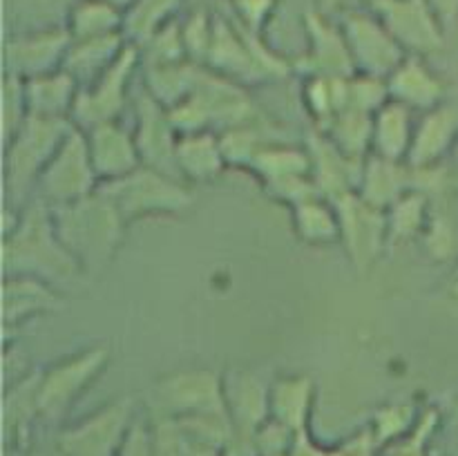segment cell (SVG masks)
I'll use <instances>...</instances> for the list:
<instances>
[{
  "label": "cell",
  "instance_id": "obj_1",
  "mask_svg": "<svg viewBox=\"0 0 458 456\" xmlns=\"http://www.w3.org/2000/svg\"><path fill=\"white\" fill-rule=\"evenodd\" d=\"M3 275L36 277L58 291L85 277L58 237L52 208L38 197L22 206L16 228L3 235Z\"/></svg>",
  "mask_w": 458,
  "mask_h": 456
},
{
  "label": "cell",
  "instance_id": "obj_2",
  "mask_svg": "<svg viewBox=\"0 0 458 456\" xmlns=\"http://www.w3.org/2000/svg\"><path fill=\"white\" fill-rule=\"evenodd\" d=\"M52 215L58 237L74 255L85 277L98 275L110 266L123 244L128 224L101 188L85 199L52 208Z\"/></svg>",
  "mask_w": 458,
  "mask_h": 456
},
{
  "label": "cell",
  "instance_id": "obj_3",
  "mask_svg": "<svg viewBox=\"0 0 458 456\" xmlns=\"http://www.w3.org/2000/svg\"><path fill=\"white\" fill-rule=\"evenodd\" d=\"M72 130L67 119H40L30 116L12 137L4 141L3 183L7 206L22 208L34 199L40 174L45 173L58 146Z\"/></svg>",
  "mask_w": 458,
  "mask_h": 456
},
{
  "label": "cell",
  "instance_id": "obj_4",
  "mask_svg": "<svg viewBox=\"0 0 458 456\" xmlns=\"http://www.w3.org/2000/svg\"><path fill=\"white\" fill-rule=\"evenodd\" d=\"M101 190L114 201L128 226L141 219L183 217L195 206V197L186 182L146 165L116 182L103 183Z\"/></svg>",
  "mask_w": 458,
  "mask_h": 456
},
{
  "label": "cell",
  "instance_id": "obj_5",
  "mask_svg": "<svg viewBox=\"0 0 458 456\" xmlns=\"http://www.w3.org/2000/svg\"><path fill=\"white\" fill-rule=\"evenodd\" d=\"M110 365V347L94 344L40 369V423L56 425Z\"/></svg>",
  "mask_w": 458,
  "mask_h": 456
},
{
  "label": "cell",
  "instance_id": "obj_6",
  "mask_svg": "<svg viewBox=\"0 0 458 456\" xmlns=\"http://www.w3.org/2000/svg\"><path fill=\"white\" fill-rule=\"evenodd\" d=\"M137 418V401L123 396L58 429L54 438L65 456H119Z\"/></svg>",
  "mask_w": 458,
  "mask_h": 456
},
{
  "label": "cell",
  "instance_id": "obj_7",
  "mask_svg": "<svg viewBox=\"0 0 458 456\" xmlns=\"http://www.w3.org/2000/svg\"><path fill=\"white\" fill-rule=\"evenodd\" d=\"M98 188L101 179L94 170L88 139L83 130L72 123V130L58 146L56 155L40 174L34 197L43 199L49 208H58L94 195Z\"/></svg>",
  "mask_w": 458,
  "mask_h": 456
},
{
  "label": "cell",
  "instance_id": "obj_8",
  "mask_svg": "<svg viewBox=\"0 0 458 456\" xmlns=\"http://www.w3.org/2000/svg\"><path fill=\"white\" fill-rule=\"evenodd\" d=\"M155 416L192 418L228 416L224 376L213 369H182L157 380L152 389Z\"/></svg>",
  "mask_w": 458,
  "mask_h": 456
},
{
  "label": "cell",
  "instance_id": "obj_9",
  "mask_svg": "<svg viewBox=\"0 0 458 456\" xmlns=\"http://www.w3.org/2000/svg\"><path fill=\"white\" fill-rule=\"evenodd\" d=\"M137 70H141V54L139 47L128 45L119 61L106 74L79 89L72 110V123L88 132L101 123L121 121V114L130 101V85Z\"/></svg>",
  "mask_w": 458,
  "mask_h": 456
},
{
  "label": "cell",
  "instance_id": "obj_10",
  "mask_svg": "<svg viewBox=\"0 0 458 456\" xmlns=\"http://www.w3.org/2000/svg\"><path fill=\"white\" fill-rule=\"evenodd\" d=\"M338 25L347 40L356 74L387 79L407 56L405 49L396 43V38L369 7L340 13Z\"/></svg>",
  "mask_w": 458,
  "mask_h": 456
},
{
  "label": "cell",
  "instance_id": "obj_11",
  "mask_svg": "<svg viewBox=\"0 0 458 456\" xmlns=\"http://www.w3.org/2000/svg\"><path fill=\"white\" fill-rule=\"evenodd\" d=\"M340 215V246L358 273L374 268L389 246L387 213L367 204L358 192L334 201Z\"/></svg>",
  "mask_w": 458,
  "mask_h": 456
},
{
  "label": "cell",
  "instance_id": "obj_12",
  "mask_svg": "<svg viewBox=\"0 0 458 456\" xmlns=\"http://www.w3.org/2000/svg\"><path fill=\"white\" fill-rule=\"evenodd\" d=\"M224 389L228 418L235 432L228 450L240 456L242 452H255V436L271 420V384L253 371L235 369L224 374Z\"/></svg>",
  "mask_w": 458,
  "mask_h": 456
},
{
  "label": "cell",
  "instance_id": "obj_13",
  "mask_svg": "<svg viewBox=\"0 0 458 456\" xmlns=\"http://www.w3.org/2000/svg\"><path fill=\"white\" fill-rule=\"evenodd\" d=\"M367 7L380 18L405 54L428 58L445 45V25L425 0H371Z\"/></svg>",
  "mask_w": 458,
  "mask_h": 456
},
{
  "label": "cell",
  "instance_id": "obj_14",
  "mask_svg": "<svg viewBox=\"0 0 458 456\" xmlns=\"http://www.w3.org/2000/svg\"><path fill=\"white\" fill-rule=\"evenodd\" d=\"M304 36L307 49L293 63L295 74L304 76H331V79H347L356 74L347 40L338 22L329 21L320 9H309L304 13Z\"/></svg>",
  "mask_w": 458,
  "mask_h": 456
},
{
  "label": "cell",
  "instance_id": "obj_15",
  "mask_svg": "<svg viewBox=\"0 0 458 456\" xmlns=\"http://www.w3.org/2000/svg\"><path fill=\"white\" fill-rule=\"evenodd\" d=\"M70 43L72 38L65 27H43L9 34L3 49L4 74L30 80L63 70Z\"/></svg>",
  "mask_w": 458,
  "mask_h": 456
},
{
  "label": "cell",
  "instance_id": "obj_16",
  "mask_svg": "<svg viewBox=\"0 0 458 456\" xmlns=\"http://www.w3.org/2000/svg\"><path fill=\"white\" fill-rule=\"evenodd\" d=\"M134 139H137L141 164L146 168H155L159 173L177 174L174 165V152H177L179 132L170 119L168 107L150 97L146 89L134 98ZM183 182V179H182Z\"/></svg>",
  "mask_w": 458,
  "mask_h": 456
},
{
  "label": "cell",
  "instance_id": "obj_17",
  "mask_svg": "<svg viewBox=\"0 0 458 456\" xmlns=\"http://www.w3.org/2000/svg\"><path fill=\"white\" fill-rule=\"evenodd\" d=\"M304 146L311 156V177L320 197L338 201L340 197L358 190L365 161L343 155L320 130H313Z\"/></svg>",
  "mask_w": 458,
  "mask_h": 456
},
{
  "label": "cell",
  "instance_id": "obj_18",
  "mask_svg": "<svg viewBox=\"0 0 458 456\" xmlns=\"http://www.w3.org/2000/svg\"><path fill=\"white\" fill-rule=\"evenodd\" d=\"M85 139H88V150L94 170L101 179V186L116 182L143 165L134 132L125 128L121 121L97 125L85 132Z\"/></svg>",
  "mask_w": 458,
  "mask_h": 456
},
{
  "label": "cell",
  "instance_id": "obj_19",
  "mask_svg": "<svg viewBox=\"0 0 458 456\" xmlns=\"http://www.w3.org/2000/svg\"><path fill=\"white\" fill-rule=\"evenodd\" d=\"M63 308V291L43 280L9 275L3 280V331L21 329L34 317L49 316Z\"/></svg>",
  "mask_w": 458,
  "mask_h": 456
},
{
  "label": "cell",
  "instance_id": "obj_20",
  "mask_svg": "<svg viewBox=\"0 0 458 456\" xmlns=\"http://www.w3.org/2000/svg\"><path fill=\"white\" fill-rule=\"evenodd\" d=\"M458 141V106L441 103L434 110L416 116L414 141L407 164L414 170L438 168Z\"/></svg>",
  "mask_w": 458,
  "mask_h": 456
},
{
  "label": "cell",
  "instance_id": "obj_21",
  "mask_svg": "<svg viewBox=\"0 0 458 456\" xmlns=\"http://www.w3.org/2000/svg\"><path fill=\"white\" fill-rule=\"evenodd\" d=\"M385 80H387L389 101L401 103L416 114H423L445 103V85L441 76L428 65L425 56L407 54L401 65Z\"/></svg>",
  "mask_w": 458,
  "mask_h": 456
},
{
  "label": "cell",
  "instance_id": "obj_22",
  "mask_svg": "<svg viewBox=\"0 0 458 456\" xmlns=\"http://www.w3.org/2000/svg\"><path fill=\"white\" fill-rule=\"evenodd\" d=\"M40 369L30 371L7 387L3 398V432L7 450L25 452L31 445V434L36 423H40L38 407Z\"/></svg>",
  "mask_w": 458,
  "mask_h": 456
},
{
  "label": "cell",
  "instance_id": "obj_23",
  "mask_svg": "<svg viewBox=\"0 0 458 456\" xmlns=\"http://www.w3.org/2000/svg\"><path fill=\"white\" fill-rule=\"evenodd\" d=\"M179 179L191 183H210L228 170L224 156L222 139L217 132H188L179 134L177 152H174Z\"/></svg>",
  "mask_w": 458,
  "mask_h": 456
},
{
  "label": "cell",
  "instance_id": "obj_24",
  "mask_svg": "<svg viewBox=\"0 0 458 456\" xmlns=\"http://www.w3.org/2000/svg\"><path fill=\"white\" fill-rule=\"evenodd\" d=\"M411 190H414V170L407 161H392L376 155L367 156L356 190L367 204L389 210Z\"/></svg>",
  "mask_w": 458,
  "mask_h": 456
},
{
  "label": "cell",
  "instance_id": "obj_25",
  "mask_svg": "<svg viewBox=\"0 0 458 456\" xmlns=\"http://www.w3.org/2000/svg\"><path fill=\"white\" fill-rule=\"evenodd\" d=\"M123 34L97 36V38L72 40L63 61V70L79 83V88L94 83L106 74L128 47Z\"/></svg>",
  "mask_w": 458,
  "mask_h": 456
},
{
  "label": "cell",
  "instance_id": "obj_26",
  "mask_svg": "<svg viewBox=\"0 0 458 456\" xmlns=\"http://www.w3.org/2000/svg\"><path fill=\"white\" fill-rule=\"evenodd\" d=\"M416 112L396 101H387L374 114L371 155L392 161H407L414 141Z\"/></svg>",
  "mask_w": 458,
  "mask_h": 456
},
{
  "label": "cell",
  "instance_id": "obj_27",
  "mask_svg": "<svg viewBox=\"0 0 458 456\" xmlns=\"http://www.w3.org/2000/svg\"><path fill=\"white\" fill-rule=\"evenodd\" d=\"M79 89V83L65 70L49 72V74L25 80L30 116L72 121V110H74Z\"/></svg>",
  "mask_w": 458,
  "mask_h": 456
},
{
  "label": "cell",
  "instance_id": "obj_28",
  "mask_svg": "<svg viewBox=\"0 0 458 456\" xmlns=\"http://www.w3.org/2000/svg\"><path fill=\"white\" fill-rule=\"evenodd\" d=\"M316 387L307 376H282L271 383V420L302 434L313 410Z\"/></svg>",
  "mask_w": 458,
  "mask_h": 456
},
{
  "label": "cell",
  "instance_id": "obj_29",
  "mask_svg": "<svg viewBox=\"0 0 458 456\" xmlns=\"http://www.w3.org/2000/svg\"><path fill=\"white\" fill-rule=\"evenodd\" d=\"M291 210V226L302 244L322 249L340 244V215L334 201L325 197H311Z\"/></svg>",
  "mask_w": 458,
  "mask_h": 456
},
{
  "label": "cell",
  "instance_id": "obj_30",
  "mask_svg": "<svg viewBox=\"0 0 458 456\" xmlns=\"http://www.w3.org/2000/svg\"><path fill=\"white\" fill-rule=\"evenodd\" d=\"M219 139H222L228 170L235 168L246 170V173H249L253 161L258 159V155L264 148L276 141H284L277 125L271 119H267V116L250 121V123L237 125V128L224 130V132H219Z\"/></svg>",
  "mask_w": 458,
  "mask_h": 456
},
{
  "label": "cell",
  "instance_id": "obj_31",
  "mask_svg": "<svg viewBox=\"0 0 458 456\" xmlns=\"http://www.w3.org/2000/svg\"><path fill=\"white\" fill-rule=\"evenodd\" d=\"M249 173L255 174L262 188L286 179L311 177V156L304 143H289L284 139L264 148Z\"/></svg>",
  "mask_w": 458,
  "mask_h": 456
},
{
  "label": "cell",
  "instance_id": "obj_32",
  "mask_svg": "<svg viewBox=\"0 0 458 456\" xmlns=\"http://www.w3.org/2000/svg\"><path fill=\"white\" fill-rule=\"evenodd\" d=\"M201 70H204V65H197L191 61L174 63V65L141 67L143 89L170 110V107L179 106L191 97L197 80H199Z\"/></svg>",
  "mask_w": 458,
  "mask_h": 456
},
{
  "label": "cell",
  "instance_id": "obj_33",
  "mask_svg": "<svg viewBox=\"0 0 458 456\" xmlns=\"http://www.w3.org/2000/svg\"><path fill=\"white\" fill-rule=\"evenodd\" d=\"M302 103L316 125L313 130H325L340 112L349 110V76H309L302 85Z\"/></svg>",
  "mask_w": 458,
  "mask_h": 456
},
{
  "label": "cell",
  "instance_id": "obj_34",
  "mask_svg": "<svg viewBox=\"0 0 458 456\" xmlns=\"http://www.w3.org/2000/svg\"><path fill=\"white\" fill-rule=\"evenodd\" d=\"M183 0H137L123 13V36L130 45L141 47L164 27L179 18Z\"/></svg>",
  "mask_w": 458,
  "mask_h": 456
},
{
  "label": "cell",
  "instance_id": "obj_35",
  "mask_svg": "<svg viewBox=\"0 0 458 456\" xmlns=\"http://www.w3.org/2000/svg\"><path fill=\"white\" fill-rule=\"evenodd\" d=\"M65 30L72 40L123 34V12L106 0H79L67 13Z\"/></svg>",
  "mask_w": 458,
  "mask_h": 456
},
{
  "label": "cell",
  "instance_id": "obj_36",
  "mask_svg": "<svg viewBox=\"0 0 458 456\" xmlns=\"http://www.w3.org/2000/svg\"><path fill=\"white\" fill-rule=\"evenodd\" d=\"M371 128H374V114H365L358 110H344L320 130L343 155L352 159L365 161L371 155Z\"/></svg>",
  "mask_w": 458,
  "mask_h": 456
},
{
  "label": "cell",
  "instance_id": "obj_37",
  "mask_svg": "<svg viewBox=\"0 0 458 456\" xmlns=\"http://www.w3.org/2000/svg\"><path fill=\"white\" fill-rule=\"evenodd\" d=\"M385 213H387L389 246L405 244L428 231L429 199L425 192L411 190Z\"/></svg>",
  "mask_w": 458,
  "mask_h": 456
},
{
  "label": "cell",
  "instance_id": "obj_38",
  "mask_svg": "<svg viewBox=\"0 0 458 456\" xmlns=\"http://www.w3.org/2000/svg\"><path fill=\"white\" fill-rule=\"evenodd\" d=\"M215 18L217 16L204 7L192 9L188 16L179 18L183 47H186V56L191 63L206 65V61H208L210 45H213L215 36Z\"/></svg>",
  "mask_w": 458,
  "mask_h": 456
},
{
  "label": "cell",
  "instance_id": "obj_39",
  "mask_svg": "<svg viewBox=\"0 0 458 456\" xmlns=\"http://www.w3.org/2000/svg\"><path fill=\"white\" fill-rule=\"evenodd\" d=\"M387 101L389 89L385 79L367 74L349 76V110L376 114Z\"/></svg>",
  "mask_w": 458,
  "mask_h": 456
},
{
  "label": "cell",
  "instance_id": "obj_40",
  "mask_svg": "<svg viewBox=\"0 0 458 456\" xmlns=\"http://www.w3.org/2000/svg\"><path fill=\"white\" fill-rule=\"evenodd\" d=\"M226 16H231L244 30L259 36H264V31L280 9V0H226Z\"/></svg>",
  "mask_w": 458,
  "mask_h": 456
},
{
  "label": "cell",
  "instance_id": "obj_41",
  "mask_svg": "<svg viewBox=\"0 0 458 456\" xmlns=\"http://www.w3.org/2000/svg\"><path fill=\"white\" fill-rule=\"evenodd\" d=\"M30 119L25 98V80L4 74L3 79V139L7 141Z\"/></svg>",
  "mask_w": 458,
  "mask_h": 456
},
{
  "label": "cell",
  "instance_id": "obj_42",
  "mask_svg": "<svg viewBox=\"0 0 458 456\" xmlns=\"http://www.w3.org/2000/svg\"><path fill=\"white\" fill-rule=\"evenodd\" d=\"M119 456H157L150 420H143V416H139L134 427L130 429L128 438H125V445Z\"/></svg>",
  "mask_w": 458,
  "mask_h": 456
},
{
  "label": "cell",
  "instance_id": "obj_43",
  "mask_svg": "<svg viewBox=\"0 0 458 456\" xmlns=\"http://www.w3.org/2000/svg\"><path fill=\"white\" fill-rule=\"evenodd\" d=\"M425 3L432 7V12L445 25V30H450L458 21V0H425Z\"/></svg>",
  "mask_w": 458,
  "mask_h": 456
},
{
  "label": "cell",
  "instance_id": "obj_44",
  "mask_svg": "<svg viewBox=\"0 0 458 456\" xmlns=\"http://www.w3.org/2000/svg\"><path fill=\"white\" fill-rule=\"evenodd\" d=\"M371 0H320V12L322 13H344L352 9L367 7Z\"/></svg>",
  "mask_w": 458,
  "mask_h": 456
},
{
  "label": "cell",
  "instance_id": "obj_45",
  "mask_svg": "<svg viewBox=\"0 0 458 456\" xmlns=\"http://www.w3.org/2000/svg\"><path fill=\"white\" fill-rule=\"evenodd\" d=\"M21 456H65V454H63L56 438H54V443H38V445L31 443L25 452H21Z\"/></svg>",
  "mask_w": 458,
  "mask_h": 456
},
{
  "label": "cell",
  "instance_id": "obj_46",
  "mask_svg": "<svg viewBox=\"0 0 458 456\" xmlns=\"http://www.w3.org/2000/svg\"><path fill=\"white\" fill-rule=\"evenodd\" d=\"M188 456H226V452L217 450V447L197 445V443H192V447H191V452H188Z\"/></svg>",
  "mask_w": 458,
  "mask_h": 456
},
{
  "label": "cell",
  "instance_id": "obj_47",
  "mask_svg": "<svg viewBox=\"0 0 458 456\" xmlns=\"http://www.w3.org/2000/svg\"><path fill=\"white\" fill-rule=\"evenodd\" d=\"M106 3L112 4V7H116V9H119V12L125 13L130 7H132L134 3H137V0H106Z\"/></svg>",
  "mask_w": 458,
  "mask_h": 456
}]
</instances>
